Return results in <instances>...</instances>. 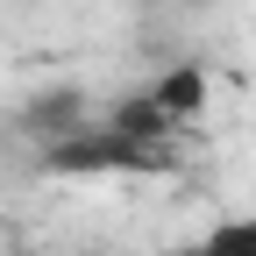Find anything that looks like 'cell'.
<instances>
[{
    "instance_id": "1",
    "label": "cell",
    "mask_w": 256,
    "mask_h": 256,
    "mask_svg": "<svg viewBox=\"0 0 256 256\" xmlns=\"http://www.w3.org/2000/svg\"><path fill=\"white\" fill-rule=\"evenodd\" d=\"M164 256H256V214H228L214 228H200L192 242H171Z\"/></svg>"
}]
</instances>
